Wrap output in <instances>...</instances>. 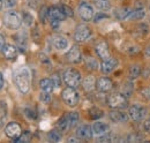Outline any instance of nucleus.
I'll use <instances>...</instances> for the list:
<instances>
[{
    "label": "nucleus",
    "mask_w": 150,
    "mask_h": 143,
    "mask_svg": "<svg viewBox=\"0 0 150 143\" xmlns=\"http://www.w3.org/2000/svg\"><path fill=\"white\" fill-rule=\"evenodd\" d=\"M13 79L16 88L21 93H28L30 90V82H31V73L27 67L16 68L13 73Z\"/></svg>",
    "instance_id": "nucleus-1"
},
{
    "label": "nucleus",
    "mask_w": 150,
    "mask_h": 143,
    "mask_svg": "<svg viewBox=\"0 0 150 143\" xmlns=\"http://www.w3.org/2000/svg\"><path fill=\"white\" fill-rule=\"evenodd\" d=\"M4 24L11 30H18L22 25V18L16 11L9 9L4 15Z\"/></svg>",
    "instance_id": "nucleus-2"
},
{
    "label": "nucleus",
    "mask_w": 150,
    "mask_h": 143,
    "mask_svg": "<svg viewBox=\"0 0 150 143\" xmlns=\"http://www.w3.org/2000/svg\"><path fill=\"white\" fill-rule=\"evenodd\" d=\"M61 98L64 103L69 107H75L80 102V95L73 87H67L61 91Z\"/></svg>",
    "instance_id": "nucleus-3"
},
{
    "label": "nucleus",
    "mask_w": 150,
    "mask_h": 143,
    "mask_svg": "<svg viewBox=\"0 0 150 143\" xmlns=\"http://www.w3.org/2000/svg\"><path fill=\"white\" fill-rule=\"evenodd\" d=\"M62 79L67 87L76 88V87H79V84L81 82V74H80V72L74 68H68L64 72Z\"/></svg>",
    "instance_id": "nucleus-4"
},
{
    "label": "nucleus",
    "mask_w": 150,
    "mask_h": 143,
    "mask_svg": "<svg viewBox=\"0 0 150 143\" xmlns=\"http://www.w3.org/2000/svg\"><path fill=\"white\" fill-rule=\"evenodd\" d=\"M108 105L111 108H120L124 110L128 106V102L127 98L125 97V95L119 93V92H114L112 95L109 96L108 98Z\"/></svg>",
    "instance_id": "nucleus-5"
},
{
    "label": "nucleus",
    "mask_w": 150,
    "mask_h": 143,
    "mask_svg": "<svg viewBox=\"0 0 150 143\" xmlns=\"http://www.w3.org/2000/svg\"><path fill=\"white\" fill-rule=\"evenodd\" d=\"M77 12H79L80 18H82L83 21H86V22L91 21L95 16L94 7H93L89 2H87V1H82V2L79 5Z\"/></svg>",
    "instance_id": "nucleus-6"
},
{
    "label": "nucleus",
    "mask_w": 150,
    "mask_h": 143,
    "mask_svg": "<svg viewBox=\"0 0 150 143\" xmlns=\"http://www.w3.org/2000/svg\"><path fill=\"white\" fill-rule=\"evenodd\" d=\"M91 36V30L88 25L86 24H80L76 27L74 31V39L77 43H82L86 42L89 37Z\"/></svg>",
    "instance_id": "nucleus-7"
},
{
    "label": "nucleus",
    "mask_w": 150,
    "mask_h": 143,
    "mask_svg": "<svg viewBox=\"0 0 150 143\" xmlns=\"http://www.w3.org/2000/svg\"><path fill=\"white\" fill-rule=\"evenodd\" d=\"M22 133V129H21V126L15 122V121H12V122H8L7 125L5 126V135L11 139V140H16L21 135Z\"/></svg>",
    "instance_id": "nucleus-8"
},
{
    "label": "nucleus",
    "mask_w": 150,
    "mask_h": 143,
    "mask_svg": "<svg viewBox=\"0 0 150 143\" xmlns=\"http://www.w3.org/2000/svg\"><path fill=\"white\" fill-rule=\"evenodd\" d=\"M146 113H147L146 107L140 105V104H134L128 110V115H129V118H131L132 120H134V121H141L144 118Z\"/></svg>",
    "instance_id": "nucleus-9"
},
{
    "label": "nucleus",
    "mask_w": 150,
    "mask_h": 143,
    "mask_svg": "<svg viewBox=\"0 0 150 143\" xmlns=\"http://www.w3.org/2000/svg\"><path fill=\"white\" fill-rule=\"evenodd\" d=\"M93 134H94L93 127H90L89 125H80L75 130V136L82 141L91 140Z\"/></svg>",
    "instance_id": "nucleus-10"
},
{
    "label": "nucleus",
    "mask_w": 150,
    "mask_h": 143,
    "mask_svg": "<svg viewBox=\"0 0 150 143\" xmlns=\"http://www.w3.org/2000/svg\"><path fill=\"white\" fill-rule=\"evenodd\" d=\"M109 117L110 120L114 124H122L128 120V113L124 112L120 108H112V111H110L109 113Z\"/></svg>",
    "instance_id": "nucleus-11"
},
{
    "label": "nucleus",
    "mask_w": 150,
    "mask_h": 143,
    "mask_svg": "<svg viewBox=\"0 0 150 143\" xmlns=\"http://www.w3.org/2000/svg\"><path fill=\"white\" fill-rule=\"evenodd\" d=\"M67 18V15L62 8L61 5L59 6H52L49 8V20H58V21H64Z\"/></svg>",
    "instance_id": "nucleus-12"
},
{
    "label": "nucleus",
    "mask_w": 150,
    "mask_h": 143,
    "mask_svg": "<svg viewBox=\"0 0 150 143\" xmlns=\"http://www.w3.org/2000/svg\"><path fill=\"white\" fill-rule=\"evenodd\" d=\"M95 52L98 55L99 59L102 60H106L109 59L111 55H110V50H109V45L105 40H100L97 43V45L95 46Z\"/></svg>",
    "instance_id": "nucleus-13"
},
{
    "label": "nucleus",
    "mask_w": 150,
    "mask_h": 143,
    "mask_svg": "<svg viewBox=\"0 0 150 143\" xmlns=\"http://www.w3.org/2000/svg\"><path fill=\"white\" fill-rule=\"evenodd\" d=\"M118 59L113 58V57H110L109 59L106 60H102V64H100V71L103 74H110L112 73L117 67H118Z\"/></svg>",
    "instance_id": "nucleus-14"
},
{
    "label": "nucleus",
    "mask_w": 150,
    "mask_h": 143,
    "mask_svg": "<svg viewBox=\"0 0 150 143\" xmlns=\"http://www.w3.org/2000/svg\"><path fill=\"white\" fill-rule=\"evenodd\" d=\"M113 88V82L111 79L106 76H102L96 81V89L100 92H108Z\"/></svg>",
    "instance_id": "nucleus-15"
},
{
    "label": "nucleus",
    "mask_w": 150,
    "mask_h": 143,
    "mask_svg": "<svg viewBox=\"0 0 150 143\" xmlns=\"http://www.w3.org/2000/svg\"><path fill=\"white\" fill-rule=\"evenodd\" d=\"M66 59H67V61H69L72 64H79V62H81L82 55H81L80 49H79L77 45H73L71 47V50L66 54Z\"/></svg>",
    "instance_id": "nucleus-16"
},
{
    "label": "nucleus",
    "mask_w": 150,
    "mask_h": 143,
    "mask_svg": "<svg viewBox=\"0 0 150 143\" xmlns=\"http://www.w3.org/2000/svg\"><path fill=\"white\" fill-rule=\"evenodd\" d=\"M14 39H15V43L18 45V49L20 51L24 52L27 50V46H28V36L24 31H19L16 35L14 36Z\"/></svg>",
    "instance_id": "nucleus-17"
},
{
    "label": "nucleus",
    "mask_w": 150,
    "mask_h": 143,
    "mask_svg": "<svg viewBox=\"0 0 150 143\" xmlns=\"http://www.w3.org/2000/svg\"><path fill=\"white\" fill-rule=\"evenodd\" d=\"M52 44L57 50L62 51V50H66L68 47V39L65 36L56 35L52 37Z\"/></svg>",
    "instance_id": "nucleus-18"
},
{
    "label": "nucleus",
    "mask_w": 150,
    "mask_h": 143,
    "mask_svg": "<svg viewBox=\"0 0 150 143\" xmlns=\"http://www.w3.org/2000/svg\"><path fill=\"white\" fill-rule=\"evenodd\" d=\"M18 51H19V49L15 45L6 44L4 46V49H2V54L7 60H13V59H15L18 57Z\"/></svg>",
    "instance_id": "nucleus-19"
},
{
    "label": "nucleus",
    "mask_w": 150,
    "mask_h": 143,
    "mask_svg": "<svg viewBox=\"0 0 150 143\" xmlns=\"http://www.w3.org/2000/svg\"><path fill=\"white\" fill-rule=\"evenodd\" d=\"M72 128H73V127H72L69 120H68L67 113H66L64 117H61V118L58 120V122H57V129H58L60 133H66V132H68V130L72 129Z\"/></svg>",
    "instance_id": "nucleus-20"
},
{
    "label": "nucleus",
    "mask_w": 150,
    "mask_h": 143,
    "mask_svg": "<svg viewBox=\"0 0 150 143\" xmlns=\"http://www.w3.org/2000/svg\"><path fill=\"white\" fill-rule=\"evenodd\" d=\"M39 88L42 91H46V92H52L54 88H56V84L53 82L52 79H49V77H45V79H42L39 81Z\"/></svg>",
    "instance_id": "nucleus-21"
},
{
    "label": "nucleus",
    "mask_w": 150,
    "mask_h": 143,
    "mask_svg": "<svg viewBox=\"0 0 150 143\" xmlns=\"http://www.w3.org/2000/svg\"><path fill=\"white\" fill-rule=\"evenodd\" d=\"M109 125L105 124V122H102V121H95V124L93 125V132L96 135H103V134H106V132L109 130Z\"/></svg>",
    "instance_id": "nucleus-22"
},
{
    "label": "nucleus",
    "mask_w": 150,
    "mask_h": 143,
    "mask_svg": "<svg viewBox=\"0 0 150 143\" xmlns=\"http://www.w3.org/2000/svg\"><path fill=\"white\" fill-rule=\"evenodd\" d=\"M83 88L87 92H91L96 89V80L93 75H88L83 80Z\"/></svg>",
    "instance_id": "nucleus-23"
},
{
    "label": "nucleus",
    "mask_w": 150,
    "mask_h": 143,
    "mask_svg": "<svg viewBox=\"0 0 150 143\" xmlns=\"http://www.w3.org/2000/svg\"><path fill=\"white\" fill-rule=\"evenodd\" d=\"M7 113H8V110H7V104L5 101H0V127L5 125L6 122V119H7Z\"/></svg>",
    "instance_id": "nucleus-24"
},
{
    "label": "nucleus",
    "mask_w": 150,
    "mask_h": 143,
    "mask_svg": "<svg viewBox=\"0 0 150 143\" xmlns=\"http://www.w3.org/2000/svg\"><path fill=\"white\" fill-rule=\"evenodd\" d=\"M132 11L127 7H122V8H118L115 11V16L119 18V20H125V18H128V16L131 15Z\"/></svg>",
    "instance_id": "nucleus-25"
},
{
    "label": "nucleus",
    "mask_w": 150,
    "mask_h": 143,
    "mask_svg": "<svg viewBox=\"0 0 150 143\" xmlns=\"http://www.w3.org/2000/svg\"><path fill=\"white\" fill-rule=\"evenodd\" d=\"M22 23H24L25 27H31L34 24V16L31 13L24 11L22 12Z\"/></svg>",
    "instance_id": "nucleus-26"
},
{
    "label": "nucleus",
    "mask_w": 150,
    "mask_h": 143,
    "mask_svg": "<svg viewBox=\"0 0 150 143\" xmlns=\"http://www.w3.org/2000/svg\"><path fill=\"white\" fill-rule=\"evenodd\" d=\"M89 115H90L91 119L97 120V119H100V118L104 115V112H103L102 108H99V107H97V106H94L89 110Z\"/></svg>",
    "instance_id": "nucleus-27"
},
{
    "label": "nucleus",
    "mask_w": 150,
    "mask_h": 143,
    "mask_svg": "<svg viewBox=\"0 0 150 143\" xmlns=\"http://www.w3.org/2000/svg\"><path fill=\"white\" fill-rule=\"evenodd\" d=\"M31 139H33L31 133H30V132H28V130H25V132H22V133H21V135H20L16 140H14V142L27 143V142H30V141H31Z\"/></svg>",
    "instance_id": "nucleus-28"
},
{
    "label": "nucleus",
    "mask_w": 150,
    "mask_h": 143,
    "mask_svg": "<svg viewBox=\"0 0 150 143\" xmlns=\"http://www.w3.org/2000/svg\"><path fill=\"white\" fill-rule=\"evenodd\" d=\"M146 16V11L143 8H137L134 12H132L131 15L128 16L129 20H141Z\"/></svg>",
    "instance_id": "nucleus-29"
},
{
    "label": "nucleus",
    "mask_w": 150,
    "mask_h": 143,
    "mask_svg": "<svg viewBox=\"0 0 150 143\" xmlns=\"http://www.w3.org/2000/svg\"><path fill=\"white\" fill-rule=\"evenodd\" d=\"M95 5L100 11H109L111 8V4L109 0H95Z\"/></svg>",
    "instance_id": "nucleus-30"
},
{
    "label": "nucleus",
    "mask_w": 150,
    "mask_h": 143,
    "mask_svg": "<svg viewBox=\"0 0 150 143\" xmlns=\"http://www.w3.org/2000/svg\"><path fill=\"white\" fill-rule=\"evenodd\" d=\"M86 66L91 71H96L98 68V62L96 59L91 58V57H88V58H86Z\"/></svg>",
    "instance_id": "nucleus-31"
},
{
    "label": "nucleus",
    "mask_w": 150,
    "mask_h": 143,
    "mask_svg": "<svg viewBox=\"0 0 150 143\" xmlns=\"http://www.w3.org/2000/svg\"><path fill=\"white\" fill-rule=\"evenodd\" d=\"M47 137L50 141L52 142H59L61 140V134L59 130H51L49 134H47Z\"/></svg>",
    "instance_id": "nucleus-32"
},
{
    "label": "nucleus",
    "mask_w": 150,
    "mask_h": 143,
    "mask_svg": "<svg viewBox=\"0 0 150 143\" xmlns=\"http://www.w3.org/2000/svg\"><path fill=\"white\" fill-rule=\"evenodd\" d=\"M67 117H68V120H69L72 127H74L80 120V115L77 112H69V113H67Z\"/></svg>",
    "instance_id": "nucleus-33"
},
{
    "label": "nucleus",
    "mask_w": 150,
    "mask_h": 143,
    "mask_svg": "<svg viewBox=\"0 0 150 143\" xmlns=\"http://www.w3.org/2000/svg\"><path fill=\"white\" fill-rule=\"evenodd\" d=\"M49 18V8L43 6L40 9H39V20L42 23H45L46 20Z\"/></svg>",
    "instance_id": "nucleus-34"
},
{
    "label": "nucleus",
    "mask_w": 150,
    "mask_h": 143,
    "mask_svg": "<svg viewBox=\"0 0 150 143\" xmlns=\"http://www.w3.org/2000/svg\"><path fill=\"white\" fill-rule=\"evenodd\" d=\"M39 101L44 104H49L51 102V93L46 92V91H42L39 93Z\"/></svg>",
    "instance_id": "nucleus-35"
},
{
    "label": "nucleus",
    "mask_w": 150,
    "mask_h": 143,
    "mask_svg": "<svg viewBox=\"0 0 150 143\" xmlns=\"http://www.w3.org/2000/svg\"><path fill=\"white\" fill-rule=\"evenodd\" d=\"M24 114H25V117H27L28 119H30V120H35V119H37V112H36L34 108H29V107H27V108L24 110Z\"/></svg>",
    "instance_id": "nucleus-36"
},
{
    "label": "nucleus",
    "mask_w": 150,
    "mask_h": 143,
    "mask_svg": "<svg viewBox=\"0 0 150 143\" xmlns=\"http://www.w3.org/2000/svg\"><path fill=\"white\" fill-rule=\"evenodd\" d=\"M129 75H131V79H136L140 75V67L139 66H132Z\"/></svg>",
    "instance_id": "nucleus-37"
},
{
    "label": "nucleus",
    "mask_w": 150,
    "mask_h": 143,
    "mask_svg": "<svg viewBox=\"0 0 150 143\" xmlns=\"http://www.w3.org/2000/svg\"><path fill=\"white\" fill-rule=\"evenodd\" d=\"M5 8H13L16 5V0H2Z\"/></svg>",
    "instance_id": "nucleus-38"
},
{
    "label": "nucleus",
    "mask_w": 150,
    "mask_h": 143,
    "mask_svg": "<svg viewBox=\"0 0 150 143\" xmlns=\"http://www.w3.org/2000/svg\"><path fill=\"white\" fill-rule=\"evenodd\" d=\"M104 18H109V15H106L104 13H98V14H96V16H94V21L96 23H98Z\"/></svg>",
    "instance_id": "nucleus-39"
},
{
    "label": "nucleus",
    "mask_w": 150,
    "mask_h": 143,
    "mask_svg": "<svg viewBox=\"0 0 150 143\" xmlns=\"http://www.w3.org/2000/svg\"><path fill=\"white\" fill-rule=\"evenodd\" d=\"M61 6H62V8H64V11H65V13H66V15H67V18H68V16H73V15H74L73 9H72L69 6H67V5H61Z\"/></svg>",
    "instance_id": "nucleus-40"
},
{
    "label": "nucleus",
    "mask_w": 150,
    "mask_h": 143,
    "mask_svg": "<svg viewBox=\"0 0 150 143\" xmlns=\"http://www.w3.org/2000/svg\"><path fill=\"white\" fill-rule=\"evenodd\" d=\"M39 61L43 62V64H47V65H51V61L49 60V58L45 55V54L40 53L39 54Z\"/></svg>",
    "instance_id": "nucleus-41"
},
{
    "label": "nucleus",
    "mask_w": 150,
    "mask_h": 143,
    "mask_svg": "<svg viewBox=\"0 0 150 143\" xmlns=\"http://www.w3.org/2000/svg\"><path fill=\"white\" fill-rule=\"evenodd\" d=\"M51 79L53 80V82H54V84H56V88H59V87H60V84H61V81H60V77L58 76V74L52 75V77H51Z\"/></svg>",
    "instance_id": "nucleus-42"
},
{
    "label": "nucleus",
    "mask_w": 150,
    "mask_h": 143,
    "mask_svg": "<svg viewBox=\"0 0 150 143\" xmlns=\"http://www.w3.org/2000/svg\"><path fill=\"white\" fill-rule=\"evenodd\" d=\"M50 24H51V27H52V29H59V27H60V21H58V20H50Z\"/></svg>",
    "instance_id": "nucleus-43"
},
{
    "label": "nucleus",
    "mask_w": 150,
    "mask_h": 143,
    "mask_svg": "<svg viewBox=\"0 0 150 143\" xmlns=\"http://www.w3.org/2000/svg\"><path fill=\"white\" fill-rule=\"evenodd\" d=\"M143 129H144V132H147L148 134H150V119L146 120L143 122Z\"/></svg>",
    "instance_id": "nucleus-44"
},
{
    "label": "nucleus",
    "mask_w": 150,
    "mask_h": 143,
    "mask_svg": "<svg viewBox=\"0 0 150 143\" xmlns=\"http://www.w3.org/2000/svg\"><path fill=\"white\" fill-rule=\"evenodd\" d=\"M128 140H129L131 142H133V141H141V140H142V137H141V136H137L136 134H132V135H129Z\"/></svg>",
    "instance_id": "nucleus-45"
},
{
    "label": "nucleus",
    "mask_w": 150,
    "mask_h": 143,
    "mask_svg": "<svg viewBox=\"0 0 150 143\" xmlns=\"http://www.w3.org/2000/svg\"><path fill=\"white\" fill-rule=\"evenodd\" d=\"M6 45V42H5V37L2 35H0V50L2 51V49H4V46Z\"/></svg>",
    "instance_id": "nucleus-46"
},
{
    "label": "nucleus",
    "mask_w": 150,
    "mask_h": 143,
    "mask_svg": "<svg viewBox=\"0 0 150 143\" xmlns=\"http://www.w3.org/2000/svg\"><path fill=\"white\" fill-rule=\"evenodd\" d=\"M4 84H5V80H4V75L2 73L0 72V90L4 88Z\"/></svg>",
    "instance_id": "nucleus-47"
},
{
    "label": "nucleus",
    "mask_w": 150,
    "mask_h": 143,
    "mask_svg": "<svg viewBox=\"0 0 150 143\" xmlns=\"http://www.w3.org/2000/svg\"><path fill=\"white\" fill-rule=\"evenodd\" d=\"M144 54L150 58V45H148V46L146 47V50H144Z\"/></svg>",
    "instance_id": "nucleus-48"
},
{
    "label": "nucleus",
    "mask_w": 150,
    "mask_h": 143,
    "mask_svg": "<svg viewBox=\"0 0 150 143\" xmlns=\"http://www.w3.org/2000/svg\"><path fill=\"white\" fill-rule=\"evenodd\" d=\"M4 7V4H2V0H0V9H2Z\"/></svg>",
    "instance_id": "nucleus-49"
}]
</instances>
